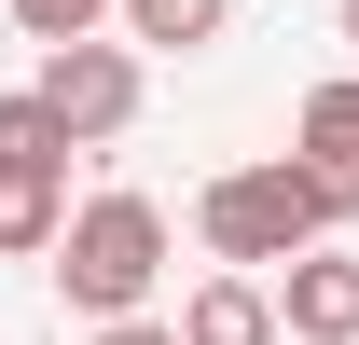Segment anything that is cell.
<instances>
[{
    "label": "cell",
    "instance_id": "6da1fadb",
    "mask_svg": "<svg viewBox=\"0 0 359 345\" xmlns=\"http://www.w3.org/2000/svg\"><path fill=\"white\" fill-rule=\"evenodd\" d=\"M55 304H69V318H97V332H111V318H152V276H166V208H152V194H83V208L55 221Z\"/></svg>",
    "mask_w": 359,
    "mask_h": 345
},
{
    "label": "cell",
    "instance_id": "8fae6325",
    "mask_svg": "<svg viewBox=\"0 0 359 345\" xmlns=\"http://www.w3.org/2000/svg\"><path fill=\"white\" fill-rule=\"evenodd\" d=\"M97 345H180V332H166V318H111Z\"/></svg>",
    "mask_w": 359,
    "mask_h": 345
},
{
    "label": "cell",
    "instance_id": "ba28073f",
    "mask_svg": "<svg viewBox=\"0 0 359 345\" xmlns=\"http://www.w3.org/2000/svg\"><path fill=\"white\" fill-rule=\"evenodd\" d=\"M55 221H69V166H0V249H55Z\"/></svg>",
    "mask_w": 359,
    "mask_h": 345
},
{
    "label": "cell",
    "instance_id": "9c48e42d",
    "mask_svg": "<svg viewBox=\"0 0 359 345\" xmlns=\"http://www.w3.org/2000/svg\"><path fill=\"white\" fill-rule=\"evenodd\" d=\"M0 166H69V138L42 125V97H0Z\"/></svg>",
    "mask_w": 359,
    "mask_h": 345
},
{
    "label": "cell",
    "instance_id": "277c9868",
    "mask_svg": "<svg viewBox=\"0 0 359 345\" xmlns=\"http://www.w3.org/2000/svg\"><path fill=\"white\" fill-rule=\"evenodd\" d=\"M290 180L318 194V221H359V69H332L290 111Z\"/></svg>",
    "mask_w": 359,
    "mask_h": 345
},
{
    "label": "cell",
    "instance_id": "52a82bcc",
    "mask_svg": "<svg viewBox=\"0 0 359 345\" xmlns=\"http://www.w3.org/2000/svg\"><path fill=\"white\" fill-rule=\"evenodd\" d=\"M125 14V55H208L235 28V0H111Z\"/></svg>",
    "mask_w": 359,
    "mask_h": 345
},
{
    "label": "cell",
    "instance_id": "8992f818",
    "mask_svg": "<svg viewBox=\"0 0 359 345\" xmlns=\"http://www.w3.org/2000/svg\"><path fill=\"white\" fill-rule=\"evenodd\" d=\"M180 345H276V290L263 276H194V304L166 318Z\"/></svg>",
    "mask_w": 359,
    "mask_h": 345
},
{
    "label": "cell",
    "instance_id": "7c38bea8",
    "mask_svg": "<svg viewBox=\"0 0 359 345\" xmlns=\"http://www.w3.org/2000/svg\"><path fill=\"white\" fill-rule=\"evenodd\" d=\"M346 42H359V0H346Z\"/></svg>",
    "mask_w": 359,
    "mask_h": 345
},
{
    "label": "cell",
    "instance_id": "7a4b0ae2",
    "mask_svg": "<svg viewBox=\"0 0 359 345\" xmlns=\"http://www.w3.org/2000/svg\"><path fill=\"white\" fill-rule=\"evenodd\" d=\"M194 235L222 249V276H263V262H304L332 221H318V194L290 180V152H263V166H222L194 194Z\"/></svg>",
    "mask_w": 359,
    "mask_h": 345
},
{
    "label": "cell",
    "instance_id": "5b68a950",
    "mask_svg": "<svg viewBox=\"0 0 359 345\" xmlns=\"http://www.w3.org/2000/svg\"><path fill=\"white\" fill-rule=\"evenodd\" d=\"M276 332H304V345H359V262H346V249L276 262Z\"/></svg>",
    "mask_w": 359,
    "mask_h": 345
},
{
    "label": "cell",
    "instance_id": "30bf717a",
    "mask_svg": "<svg viewBox=\"0 0 359 345\" xmlns=\"http://www.w3.org/2000/svg\"><path fill=\"white\" fill-rule=\"evenodd\" d=\"M14 28H28V42H97V28H111V0H14Z\"/></svg>",
    "mask_w": 359,
    "mask_h": 345
},
{
    "label": "cell",
    "instance_id": "3957f363",
    "mask_svg": "<svg viewBox=\"0 0 359 345\" xmlns=\"http://www.w3.org/2000/svg\"><path fill=\"white\" fill-rule=\"evenodd\" d=\"M28 97H42V125L69 138V152H97V138L138 125V55H125V42H55Z\"/></svg>",
    "mask_w": 359,
    "mask_h": 345
}]
</instances>
